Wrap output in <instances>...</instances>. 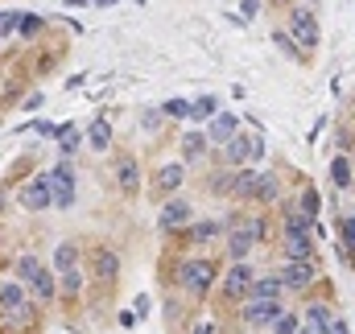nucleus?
Wrapping results in <instances>:
<instances>
[{
  "label": "nucleus",
  "instance_id": "obj_1",
  "mask_svg": "<svg viewBox=\"0 0 355 334\" xmlns=\"http://www.w3.org/2000/svg\"><path fill=\"white\" fill-rule=\"evenodd\" d=\"M50 190H54V207H62V211L74 207V169H70V161H58L50 169Z\"/></svg>",
  "mask_w": 355,
  "mask_h": 334
},
{
  "label": "nucleus",
  "instance_id": "obj_2",
  "mask_svg": "<svg viewBox=\"0 0 355 334\" xmlns=\"http://www.w3.org/2000/svg\"><path fill=\"white\" fill-rule=\"evenodd\" d=\"M54 264H58V277H62V289L66 293H79V252H74V244H58V252H54Z\"/></svg>",
  "mask_w": 355,
  "mask_h": 334
},
{
  "label": "nucleus",
  "instance_id": "obj_3",
  "mask_svg": "<svg viewBox=\"0 0 355 334\" xmlns=\"http://www.w3.org/2000/svg\"><path fill=\"white\" fill-rule=\"evenodd\" d=\"M290 37H294V41H302L306 50H310V45H318V37H323V33H318V21H314V12H310V8H294V17H290Z\"/></svg>",
  "mask_w": 355,
  "mask_h": 334
},
{
  "label": "nucleus",
  "instance_id": "obj_4",
  "mask_svg": "<svg viewBox=\"0 0 355 334\" xmlns=\"http://www.w3.org/2000/svg\"><path fill=\"white\" fill-rule=\"evenodd\" d=\"M21 207H25V211H45V207H54L50 174H41V178H33V182H25V190H21Z\"/></svg>",
  "mask_w": 355,
  "mask_h": 334
},
{
  "label": "nucleus",
  "instance_id": "obj_5",
  "mask_svg": "<svg viewBox=\"0 0 355 334\" xmlns=\"http://www.w3.org/2000/svg\"><path fill=\"white\" fill-rule=\"evenodd\" d=\"M211 277H215V269H211L207 260H190V264H182V285H186L190 293H207V289H211Z\"/></svg>",
  "mask_w": 355,
  "mask_h": 334
},
{
  "label": "nucleus",
  "instance_id": "obj_6",
  "mask_svg": "<svg viewBox=\"0 0 355 334\" xmlns=\"http://www.w3.org/2000/svg\"><path fill=\"white\" fill-rule=\"evenodd\" d=\"M281 314H285L281 302H248V306H244V322H248V326H273Z\"/></svg>",
  "mask_w": 355,
  "mask_h": 334
},
{
  "label": "nucleus",
  "instance_id": "obj_7",
  "mask_svg": "<svg viewBox=\"0 0 355 334\" xmlns=\"http://www.w3.org/2000/svg\"><path fill=\"white\" fill-rule=\"evenodd\" d=\"M252 281H256V277H252L248 264H232V273L223 277V293H227V298H248V293H252Z\"/></svg>",
  "mask_w": 355,
  "mask_h": 334
},
{
  "label": "nucleus",
  "instance_id": "obj_8",
  "mask_svg": "<svg viewBox=\"0 0 355 334\" xmlns=\"http://www.w3.org/2000/svg\"><path fill=\"white\" fill-rule=\"evenodd\" d=\"M281 281H285V289H306L314 281V264L310 260H290L281 269Z\"/></svg>",
  "mask_w": 355,
  "mask_h": 334
},
{
  "label": "nucleus",
  "instance_id": "obj_9",
  "mask_svg": "<svg viewBox=\"0 0 355 334\" xmlns=\"http://www.w3.org/2000/svg\"><path fill=\"white\" fill-rule=\"evenodd\" d=\"M0 314H12V318H25V293L17 281L0 285Z\"/></svg>",
  "mask_w": 355,
  "mask_h": 334
},
{
  "label": "nucleus",
  "instance_id": "obj_10",
  "mask_svg": "<svg viewBox=\"0 0 355 334\" xmlns=\"http://www.w3.org/2000/svg\"><path fill=\"white\" fill-rule=\"evenodd\" d=\"M256 186H261V169H236V178H232V194L236 198H256Z\"/></svg>",
  "mask_w": 355,
  "mask_h": 334
},
{
  "label": "nucleus",
  "instance_id": "obj_11",
  "mask_svg": "<svg viewBox=\"0 0 355 334\" xmlns=\"http://www.w3.org/2000/svg\"><path fill=\"white\" fill-rule=\"evenodd\" d=\"M281 289H285V281H281V277H256L248 298H252V302H277V298H281Z\"/></svg>",
  "mask_w": 355,
  "mask_h": 334
},
{
  "label": "nucleus",
  "instance_id": "obj_12",
  "mask_svg": "<svg viewBox=\"0 0 355 334\" xmlns=\"http://www.w3.org/2000/svg\"><path fill=\"white\" fill-rule=\"evenodd\" d=\"M207 140H215V145H227V140H236V116H232V112L215 116V120H211V132H207Z\"/></svg>",
  "mask_w": 355,
  "mask_h": 334
},
{
  "label": "nucleus",
  "instance_id": "obj_13",
  "mask_svg": "<svg viewBox=\"0 0 355 334\" xmlns=\"http://www.w3.org/2000/svg\"><path fill=\"white\" fill-rule=\"evenodd\" d=\"M306 326H310L314 334H331L335 331V318H331L327 306H310V310H306Z\"/></svg>",
  "mask_w": 355,
  "mask_h": 334
},
{
  "label": "nucleus",
  "instance_id": "obj_14",
  "mask_svg": "<svg viewBox=\"0 0 355 334\" xmlns=\"http://www.w3.org/2000/svg\"><path fill=\"white\" fill-rule=\"evenodd\" d=\"M252 149H256V136H236V140H227L223 145V153H227V161H248L252 157Z\"/></svg>",
  "mask_w": 355,
  "mask_h": 334
},
{
  "label": "nucleus",
  "instance_id": "obj_15",
  "mask_svg": "<svg viewBox=\"0 0 355 334\" xmlns=\"http://www.w3.org/2000/svg\"><path fill=\"white\" fill-rule=\"evenodd\" d=\"M227 248H232V260H236V264H244V256L252 252V236H248V227H236V231H232V240H227Z\"/></svg>",
  "mask_w": 355,
  "mask_h": 334
},
{
  "label": "nucleus",
  "instance_id": "obj_16",
  "mask_svg": "<svg viewBox=\"0 0 355 334\" xmlns=\"http://www.w3.org/2000/svg\"><path fill=\"white\" fill-rule=\"evenodd\" d=\"M116 174H120V190H124V194H132V190L141 186V169H136V161H132V157H124Z\"/></svg>",
  "mask_w": 355,
  "mask_h": 334
},
{
  "label": "nucleus",
  "instance_id": "obj_17",
  "mask_svg": "<svg viewBox=\"0 0 355 334\" xmlns=\"http://www.w3.org/2000/svg\"><path fill=\"white\" fill-rule=\"evenodd\" d=\"M186 219H190V207H186L182 198H174V202L161 211V227H182Z\"/></svg>",
  "mask_w": 355,
  "mask_h": 334
},
{
  "label": "nucleus",
  "instance_id": "obj_18",
  "mask_svg": "<svg viewBox=\"0 0 355 334\" xmlns=\"http://www.w3.org/2000/svg\"><path fill=\"white\" fill-rule=\"evenodd\" d=\"M87 145H91V149H99V153L112 145V128H108V120H95V124L87 128Z\"/></svg>",
  "mask_w": 355,
  "mask_h": 334
},
{
  "label": "nucleus",
  "instance_id": "obj_19",
  "mask_svg": "<svg viewBox=\"0 0 355 334\" xmlns=\"http://www.w3.org/2000/svg\"><path fill=\"white\" fill-rule=\"evenodd\" d=\"M310 236H285V256L290 260H310Z\"/></svg>",
  "mask_w": 355,
  "mask_h": 334
},
{
  "label": "nucleus",
  "instance_id": "obj_20",
  "mask_svg": "<svg viewBox=\"0 0 355 334\" xmlns=\"http://www.w3.org/2000/svg\"><path fill=\"white\" fill-rule=\"evenodd\" d=\"M116 273H120L116 252H95V277H99V281H112Z\"/></svg>",
  "mask_w": 355,
  "mask_h": 334
},
{
  "label": "nucleus",
  "instance_id": "obj_21",
  "mask_svg": "<svg viewBox=\"0 0 355 334\" xmlns=\"http://www.w3.org/2000/svg\"><path fill=\"white\" fill-rule=\"evenodd\" d=\"M310 227H314V223H310V215H306V211H294V207L285 211V231H290V236H306Z\"/></svg>",
  "mask_w": 355,
  "mask_h": 334
},
{
  "label": "nucleus",
  "instance_id": "obj_22",
  "mask_svg": "<svg viewBox=\"0 0 355 334\" xmlns=\"http://www.w3.org/2000/svg\"><path fill=\"white\" fill-rule=\"evenodd\" d=\"M182 153H186V161H199V157L207 153V136H203V132H190V136H182Z\"/></svg>",
  "mask_w": 355,
  "mask_h": 334
},
{
  "label": "nucleus",
  "instance_id": "obj_23",
  "mask_svg": "<svg viewBox=\"0 0 355 334\" xmlns=\"http://www.w3.org/2000/svg\"><path fill=\"white\" fill-rule=\"evenodd\" d=\"M215 107H219V99L215 95H203L199 103H190V120H215Z\"/></svg>",
  "mask_w": 355,
  "mask_h": 334
},
{
  "label": "nucleus",
  "instance_id": "obj_24",
  "mask_svg": "<svg viewBox=\"0 0 355 334\" xmlns=\"http://www.w3.org/2000/svg\"><path fill=\"white\" fill-rule=\"evenodd\" d=\"M331 182H335L339 190L352 186V165H347V157H335V161H331Z\"/></svg>",
  "mask_w": 355,
  "mask_h": 334
},
{
  "label": "nucleus",
  "instance_id": "obj_25",
  "mask_svg": "<svg viewBox=\"0 0 355 334\" xmlns=\"http://www.w3.org/2000/svg\"><path fill=\"white\" fill-rule=\"evenodd\" d=\"M58 145H62V153H66V157H70V153H74V149H79V145H83V132H79V128H70V124H66V128H58Z\"/></svg>",
  "mask_w": 355,
  "mask_h": 334
},
{
  "label": "nucleus",
  "instance_id": "obj_26",
  "mask_svg": "<svg viewBox=\"0 0 355 334\" xmlns=\"http://www.w3.org/2000/svg\"><path fill=\"white\" fill-rule=\"evenodd\" d=\"M37 273H41L37 256H21V260H17V277H21L25 285H33V281H37Z\"/></svg>",
  "mask_w": 355,
  "mask_h": 334
},
{
  "label": "nucleus",
  "instance_id": "obj_27",
  "mask_svg": "<svg viewBox=\"0 0 355 334\" xmlns=\"http://www.w3.org/2000/svg\"><path fill=\"white\" fill-rule=\"evenodd\" d=\"M157 186H161V190H178V186H182V165H165V169L157 174Z\"/></svg>",
  "mask_w": 355,
  "mask_h": 334
},
{
  "label": "nucleus",
  "instance_id": "obj_28",
  "mask_svg": "<svg viewBox=\"0 0 355 334\" xmlns=\"http://www.w3.org/2000/svg\"><path fill=\"white\" fill-rule=\"evenodd\" d=\"M277 198V178L273 174H261V186H256V202H273Z\"/></svg>",
  "mask_w": 355,
  "mask_h": 334
},
{
  "label": "nucleus",
  "instance_id": "obj_29",
  "mask_svg": "<svg viewBox=\"0 0 355 334\" xmlns=\"http://www.w3.org/2000/svg\"><path fill=\"white\" fill-rule=\"evenodd\" d=\"M33 293H37L41 302H54V277H50L45 269L37 273V281H33Z\"/></svg>",
  "mask_w": 355,
  "mask_h": 334
},
{
  "label": "nucleus",
  "instance_id": "obj_30",
  "mask_svg": "<svg viewBox=\"0 0 355 334\" xmlns=\"http://www.w3.org/2000/svg\"><path fill=\"white\" fill-rule=\"evenodd\" d=\"M161 112H165V116H174V120H182V116H190V103H186V99H165V103H161Z\"/></svg>",
  "mask_w": 355,
  "mask_h": 334
},
{
  "label": "nucleus",
  "instance_id": "obj_31",
  "mask_svg": "<svg viewBox=\"0 0 355 334\" xmlns=\"http://www.w3.org/2000/svg\"><path fill=\"white\" fill-rule=\"evenodd\" d=\"M12 29H21V12H17V8H8V12H0V37H8Z\"/></svg>",
  "mask_w": 355,
  "mask_h": 334
},
{
  "label": "nucleus",
  "instance_id": "obj_32",
  "mask_svg": "<svg viewBox=\"0 0 355 334\" xmlns=\"http://www.w3.org/2000/svg\"><path fill=\"white\" fill-rule=\"evenodd\" d=\"M273 334H298V318H294V314H281V318L273 322Z\"/></svg>",
  "mask_w": 355,
  "mask_h": 334
},
{
  "label": "nucleus",
  "instance_id": "obj_33",
  "mask_svg": "<svg viewBox=\"0 0 355 334\" xmlns=\"http://www.w3.org/2000/svg\"><path fill=\"white\" fill-rule=\"evenodd\" d=\"M211 236H219V223H199V227L190 231V240H199V244H203V240H211Z\"/></svg>",
  "mask_w": 355,
  "mask_h": 334
},
{
  "label": "nucleus",
  "instance_id": "obj_34",
  "mask_svg": "<svg viewBox=\"0 0 355 334\" xmlns=\"http://www.w3.org/2000/svg\"><path fill=\"white\" fill-rule=\"evenodd\" d=\"M277 45H281V50H285L290 58H298V54H302V50H298V41H294L290 33H277Z\"/></svg>",
  "mask_w": 355,
  "mask_h": 334
},
{
  "label": "nucleus",
  "instance_id": "obj_35",
  "mask_svg": "<svg viewBox=\"0 0 355 334\" xmlns=\"http://www.w3.org/2000/svg\"><path fill=\"white\" fill-rule=\"evenodd\" d=\"M302 211H306L310 219L318 215V194H314V190H306V194H302Z\"/></svg>",
  "mask_w": 355,
  "mask_h": 334
},
{
  "label": "nucleus",
  "instance_id": "obj_36",
  "mask_svg": "<svg viewBox=\"0 0 355 334\" xmlns=\"http://www.w3.org/2000/svg\"><path fill=\"white\" fill-rule=\"evenodd\" d=\"M244 227H248V236H252V244H261V240H265V219H248Z\"/></svg>",
  "mask_w": 355,
  "mask_h": 334
},
{
  "label": "nucleus",
  "instance_id": "obj_37",
  "mask_svg": "<svg viewBox=\"0 0 355 334\" xmlns=\"http://www.w3.org/2000/svg\"><path fill=\"white\" fill-rule=\"evenodd\" d=\"M37 29H41V17H21V33L25 37H33Z\"/></svg>",
  "mask_w": 355,
  "mask_h": 334
},
{
  "label": "nucleus",
  "instance_id": "obj_38",
  "mask_svg": "<svg viewBox=\"0 0 355 334\" xmlns=\"http://www.w3.org/2000/svg\"><path fill=\"white\" fill-rule=\"evenodd\" d=\"M343 240H347V248L355 252V215L352 219H343Z\"/></svg>",
  "mask_w": 355,
  "mask_h": 334
},
{
  "label": "nucleus",
  "instance_id": "obj_39",
  "mask_svg": "<svg viewBox=\"0 0 355 334\" xmlns=\"http://www.w3.org/2000/svg\"><path fill=\"white\" fill-rule=\"evenodd\" d=\"M261 12V0H244V21H252Z\"/></svg>",
  "mask_w": 355,
  "mask_h": 334
},
{
  "label": "nucleus",
  "instance_id": "obj_40",
  "mask_svg": "<svg viewBox=\"0 0 355 334\" xmlns=\"http://www.w3.org/2000/svg\"><path fill=\"white\" fill-rule=\"evenodd\" d=\"M331 334H352V331H347V322H335V331Z\"/></svg>",
  "mask_w": 355,
  "mask_h": 334
},
{
  "label": "nucleus",
  "instance_id": "obj_41",
  "mask_svg": "<svg viewBox=\"0 0 355 334\" xmlns=\"http://www.w3.org/2000/svg\"><path fill=\"white\" fill-rule=\"evenodd\" d=\"M211 331H215V326H211V322H203V326H199L194 334H211Z\"/></svg>",
  "mask_w": 355,
  "mask_h": 334
},
{
  "label": "nucleus",
  "instance_id": "obj_42",
  "mask_svg": "<svg viewBox=\"0 0 355 334\" xmlns=\"http://www.w3.org/2000/svg\"><path fill=\"white\" fill-rule=\"evenodd\" d=\"M298 334H314V331H310V326H298Z\"/></svg>",
  "mask_w": 355,
  "mask_h": 334
},
{
  "label": "nucleus",
  "instance_id": "obj_43",
  "mask_svg": "<svg viewBox=\"0 0 355 334\" xmlns=\"http://www.w3.org/2000/svg\"><path fill=\"white\" fill-rule=\"evenodd\" d=\"M95 4H116V0H95Z\"/></svg>",
  "mask_w": 355,
  "mask_h": 334
}]
</instances>
